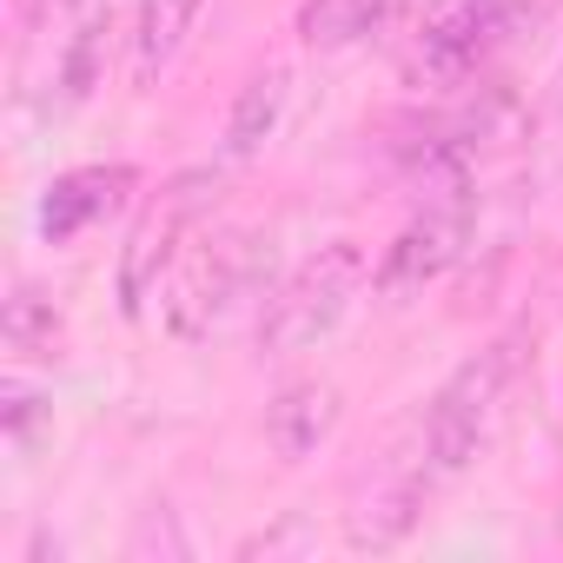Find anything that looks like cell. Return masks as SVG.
Returning a JSON list of instances; mask_svg holds the SVG:
<instances>
[{"label":"cell","mask_w":563,"mask_h":563,"mask_svg":"<svg viewBox=\"0 0 563 563\" xmlns=\"http://www.w3.org/2000/svg\"><path fill=\"white\" fill-rule=\"evenodd\" d=\"M510 372H517V332L497 339V345H484V352H471V358L431 391V405H424V418H418V451H411V464H418V477H424L431 490L451 484V477L477 457V444H484V431H490V411H497Z\"/></svg>","instance_id":"obj_1"},{"label":"cell","mask_w":563,"mask_h":563,"mask_svg":"<svg viewBox=\"0 0 563 563\" xmlns=\"http://www.w3.org/2000/svg\"><path fill=\"white\" fill-rule=\"evenodd\" d=\"M550 14H556V0H457V8H444L438 21H424V34L405 54V74L418 87H464L504 47L537 34Z\"/></svg>","instance_id":"obj_2"},{"label":"cell","mask_w":563,"mask_h":563,"mask_svg":"<svg viewBox=\"0 0 563 563\" xmlns=\"http://www.w3.org/2000/svg\"><path fill=\"white\" fill-rule=\"evenodd\" d=\"M372 278V258L339 239V245H319L286 286L265 299V319H258V352L265 358H292V352H312L325 332H339V319L352 312V299L365 292Z\"/></svg>","instance_id":"obj_3"},{"label":"cell","mask_w":563,"mask_h":563,"mask_svg":"<svg viewBox=\"0 0 563 563\" xmlns=\"http://www.w3.org/2000/svg\"><path fill=\"white\" fill-rule=\"evenodd\" d=\"M212 192H219V173L199 166V173L166 179V186L146 199V212L133 219V232H126V245H120V306H126L133 319H140V306H146V292L159 286V272L179 258V239H186L192 219L212 206Z\"/></svg>","instance_id":"obj_4"},{"label":"cell","mask_w":563,"mask_h":563,"mask_svg":"<svg viewBox=\"0 0 563 563\" xmlns=\"http://www.w3.org/2000/svg\"><path fill=\"white\" fill-rule=\"evenodd\" d=\"M464 239H471V192H438V199H424V212L405 219V232H398V239L385 245V258L372 265V286H378L385 299L424 292L431 278L451 272V258L464 252Z\"/></svg>","instance_id":"obj_5"},{"label":"cell","mask_w":563,"mask_h":563,"mask_svg":"<svg viewBox=\"0 0 563 563\" xmlns=\"http://www.w3.org/2000/svg\"><path fill=\"white\" fill-rule=\"evenodd\" d=\"M245 278H252V239H212L199 252H186L179 278H173V299H166V325L173 339H206L239 299H245Z\"/></svg>","instance_id":"obj_6"},{"label":"cell","mask_w":563,"mask_h":563,"mask_svg":"<svg viewBox=\"0 0 563 563\" xmlns=\"http://www.w3.org/2000/svg\"><path fill=\"white\" fill-rule=\"evenodd\" d=\"M133 186H140L133 166H74V173H60V179L41 192V239H47V245L80 239L87 225H100L107 212H120Z\"/></svg>","instance_id":"obj_7"},{"label":"cell","mask_w":563,"mask_h":563,"mask_svg":"<svg viewBox=\"0 0 563 563\" xmlns=\"http://www.w3.org/2000/svg\"><path fill=\"white\" fill-rule=\"evenodd\" d=\"M339 385H325V378H299V385H286L272 405H265V438H272V451L286 457V464H299V457H312L332 431H339Z\"/></svg>","instance_id":"obj_8"},{"label":"cell","mask_w":563,"mask_h":563,"mask_svg":"<svg viewBox=\"0 0 563 563\" xmlns=\"http://www.w3.org/2000/svg\"><path fill=\"white\" fill-rule=\"evenodd\" d=\"M286 87H292V74L286 67H258L245 87H239V100H232V113H225V159H252L272 133H278V113H286Z\"/></svg>","instance_id":"obj_9"},{"label":"cell","mask_w":563,"mask_h":563,"mask_svg":"<svg viewBox=\"0 0 563 563\" xmlns=\"http://www.w3.org/2000/svg\"><path fill=\"white\" fill-rule=\"evenodd\" d=\"M199 8L206 0H140V21H133V80L140 87H153L173 67V54L186 47Z\"/></svg>","instance_id":"obj_10"},{"label":"cell","mask_w":563,"mask_h":563,"mask_svg":"<svg viewBox=\"0 0 563 563\" xmlns=\"http://www.w3.org/2000/svg\"><path fill=\"white\" fill-rule=\"evenodd\" d=\"M378 27H385V0H299L306 47H358Z\"/></svg>","instance_id":"obj_11"},{"label":"cell","mask_w":563,"mask_h":563,"mask_svg":"<svg viewBox=\"0 0 563 563\" xmlns=\"http://www.w3.org/2000/svg\"><path fill=\"white\" fill-rule=\"evenodd\" d=\"M0 345H8L14 358H54V345H60V312H54V299L34 292V286H14L8 306H0Z\"/></svg>","instance_id":"obj_12"},{"label":"cell","mask_w":563,"mask_h":563,"mask_svg":"<svg viewBox=\"0 0 563 563\" xmlns=\"http://www.w3.org/2000/svg\"><path fill=\"white\" fill-rule=\"evenodd\" d=\"M41 398L21 385V378H8V391H0V418H8V438H14V451H27L34 444V424H41Z\"/></svg>","instance_id":"obj_13"},{"label":"cell","mask_w":563,"mask_h":563,"mask_svg":"<svg viewBox=\"0 0 563 563\" xmlns=\"http://www.w3.org/2000/svg\"><path fill=\"white\" fill-rule=\"evenodd\" d=\"M444 8H457V0H385V27H398V21H438Z\"/></svg>","instance_id":"obj_14"},{"label":"cell","mask_w":563,"mask_h":563,"mask_svg":"<svg viewBox=\"0 0 563 563\" xmlns=\"http://www.w3.org/2000/svg\"><path fill=\"white\" fill-rule=\"evenodd\" d=\"M556 107H563V67H556Z\"/></svg>","instance_id":"obj_15"}]
</instances>
